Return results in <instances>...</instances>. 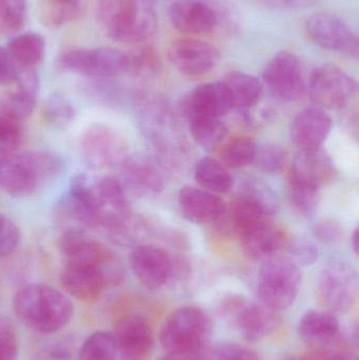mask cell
Wrapping results in <instances>:
<instances>
[{
	"mask_svg": "<svg viewBox=\"0 0 359 360\" xmlns=\"http://www.w3.org/2000/svg\"><path fill=\"white\" fill-rule=\"evenodd\" d=\"M13 309L23 326L44 335L60 331L74 314L73 302L65 293L42 283L21 288L15 294Z\"/></svg>",
	"mask_w": 359,
	"mask_h": 360,
	"instance_id": "obj_1",
	"label": "cell"
},
{
	"mask_svg": "<svg viewBox=\"0 0 359 360\" xmlns=\"http://www.w3.org/2000/svg\"><path fill=\"white\" fill-rule=\"evenodd\" d=\"M96 21L110 39L141 44L157 31V14L149 0H98Z\"/></svg>",
	"mask_w": 359,
	"mask_h": 360,
	"instance_id": "obj_2",
	"label": "cell"
},
{
	"mask_svg": "<svg viewBox=\"0 0 359 360\" xmlns=\"http://www.w3.org/2000/svg\"><path fill=\"white\" fill-rule=\"evenodd\" d=\"M65 172V162L52 152L33 151L0 155V188L25 196L50 186Z\"/></svg>",
	"mask_w": 359,
	"mask_h": 360,
	"instance_id": "obj_3",
	"label": "cell"
},
{
	"mask_svg": "<svg viewBox=\"0 0 359 360\" xmlns=\"http://www.w3.org/2000/svg\"><path fill=\"white\" fill-rule=\"evenodd\" d=\"M301 266L290 257L268 258L259 275L261 302L278 312L292 306L301 289Z\"/></svg>",
	"mask_w": 359,
	"mask_h": 360,
	"instance_id": "obj_4",
	"label": "cell"
},
{
	"mask_svg": "<svg viewBox=\"0 0 359 360\" xmlns=\"http://www.w3.org/2000/svg\"><path fill=\"white\" fill-rule=\"evenodd\" d=\"M212 325L208 315L196 307H183L167 317L159 332L166 351L200 350L208 347Z\"/></svg>",
	"mask_w": 359,
	"mask_h": 360,
	"instance_id": "obj_5",
	"label": "cell"
},
{
	"mask_svg": "<svg viewBox=\"0 0 359 360\" xmlns=\"http://www.w3.org/2000/svg\"><path fill=\"white\" fill-rule=\"evenodd\" d=\"M129 151L126 136L117 129L100 122L88 127L80 139V153L91 170L120 167L128 158Z\"/></svg>",
	"mask_w": 359,
	"mask_h": 360,
	"instance_id": "obj_6",
	"label": "cell"
},
{
	"mask_svg": "<svg viewBox=\"0 0 359 360\" xmlns=\"http://www.w3.org/2000/svg\"><path fill=\"white\" fill-rule=\"evenodd\" d=\"M61 69L92 79H113L128 74L126 53L111 48H74L58 57Z\"/></svg>",
	"mask_w": 359,
	"mask_h": 360,
	"instance_id": "obj_7",
	"label": "cell"
},
{
	"mask_svg": "<svg viewBox=\"0 0 359 360\" xmlns=\"http://www.w3.org/2000/svg\"><path fill=\"white\" fill-rule=\"evenodd\" d=\"M358 292V277L355 269L344 259L327 262L320 272L318 295L324 310L333 314L349 312Z\"/></svg>",
	"mask_w": 359,
	"mask_h": 360,
	"instance_id": "obj_8",
	"label": "cell"
},
{
	"mask_svg": "<svg viewBox=\"0 0 359 360\" xmlns=\"http://www.w3.org/2000/svg\"><path fill=\"white\" fill-rule=\"evenodd\" d=\"M307 88L316 107L324 110H339L345 108L353 98L358 84L341 68L324 63L314 68Z\"/></svg>",
	"mask_w": 359,
	"mask_h": 360,
	"instance_id": "obj_9",
	"label": "cell"
},
{
	"mask_svg": "<svg viewBox=\"0 0 359 360\" xmlns=\"http://www.w3.org/2000/svg\"><path fill=\"white\" fill-rule=\"evenodd\" d=\"M305 31L309 39L320 48L349 58H358V34L339 15L329 12L312 14L306 20Z\"/></svg>",
	"mask_w": 359,
	"mask_h": 360,
	"instance_id": "obj_10",
	"label": "cell"
},
{
	"mask_svg": "<svg viewBox=\"0 0 359 360\" xmlns=\"http://www.w3.org/2000/svg\"><path fill=\"white\" fill-rule=\"evenodd\" d=\"M89 194L98 217L99 228L107 233L124 224L133 214L122 182L114 177L89 175Z\"/></svg>",
	"mask_w": 359,
	"mask_h": 360,
	"instance_id": "obj_11",
	"label": "cell"
},
{
	"mask_svg": "<svg viewBox=\"0 0 359 360\" xmlns=\"http://www.w3.org/2000/svg\"><path fill=\"white\" fill-rule=\"evenodd\" d=\"M263 84L273 96L282 101L301 99L307 84L299 56L286 50L274 55L263 69Z\"/></svg>",
	"mask_w": 359,
	"mask_h": 360,
	"instance_id": "obj_12",
	"label": "cell"
},
{
	"mask_svg": "<svg viewBox=\"0 0 359 360\" xmlns=\"http://www.w3.org/2000/svg\"><path fill=\"white\" fill-rule=\"evenodd\" d=\"M171 65L185 76L200 77L210 73L221 59L218 49L204 40L181 38L168 49Z\"/></svg>",
	"mask_w": 359,
	"mask_h": 360,
	"instance_id": "obj_13",
	"label": "cell"
},
{
	"mask_svg": "<svg viewBox=\"0 0 359 360\" xmlns=\"http://www.w3.org/2000/svg\"><path fill=\"white\" fill-rule=\"evenodd\" d=\"M129 262L139 283L150 290L164 287L174 273L170 254L157 245H137L131 252Z\"/></svg>",
	"mask_w": 359,
	"mask_h": 360,
	"instance_id": "obj_14",
	"label": "cell"
},
{
	"mask_svg": "<svg viewBox=\"0 0 359 360\" xmlns=\"http://www.w3.org/2000/svg\"><path fill=\"white\" fill-rule=\"evenodd\" d=\"M242 251L252 260H263L278 255L287 245L286 234L269 217H261L236 231Z\"/></svg>",
	"mask_w": 359,
	"mask_h": 360,
	"instance_id": "obj_15",
	"label": "cell"
},
{
	"mask_svg": "<svg viewBox=\"0 0 359 360\" xmlns=\"http://www.w3.org/2000/svg\"><path fill=\"white\" fill-rule=\"evenodd\" d=\"M118 359L148 360L154 347V332L147 319L141 315H126L116 327Z\"/></svg>",
	"mask_w": 359,
	"mask_h": 360,
	"instance_id": "obj_16",
	"label": "cell"
},
{
	"mask_svg": "<svg viewBox=\"0 0 359 360\" xmlns=\"http://www.w3.org/2000/svg\"><path fill=\"white\" fill-rule=\"evenodd\" d=\"M122 186L141 197L159 194L164 188V175L157 160L145 154L129 155L120 165Z\"/></svg>",
	"mask_w": 359,
	"mask_h": 360,
	"instance_id": "obj_17",
	"label": "cell"
},
{
	"mask_svg": "<svg viewBox=\"0 0 359 360\" xmlns=\"http://www.w3.org/2000/svg\"><path fill=\"white\" fill-rule=\"evenodd\" d=\"M169 18L181 33L204 35L216 29L221 15L206 0H176L169 8Z\"/></svg>",
	"mask_w": 359,
	"mask_h": 360,
	"instance_id": "obj_18",
	"label": "cell"
},
{
	"mask_svg": "<svg viewBox=\"0 0 359 360\" xmlns=\"http://www.w3.org/2000/svg\"><path fill=\"white\" fill-rule=\"evenodd\" d=\"M181 105L188 122L195 118H221L233 109L221 82L196 86L185 95Z\"/></svg>",
	"mask_w": 359,
	"mask_h": 360,
	"instance_id": "obj_19",
	"label": "cell"
},
{
	"mask_svg": "<svg viewBox=\"0 0 359 360\" xmlns=\"http://www.w3.org/2000/svg\"><path fill=\"white\" fill-rule=\"evenodd\" d=\"M139 122L141 129L148 139L153 141L158 147L166 150L172 147L173 137H176V124L169 110L168 105L154 96H143L139 98L138 103Z\"/></svg>",
	"mask_w": 359,
	"mask_h": 360,
	"instance_id": "obj_20",
	"label": "cell"
},
{
	"mask_svg": "<svg viewBox=\"0 0 359 360\" xmlns=\"http://www.w3.org/2000/svg\"><path fill=\"white\" fill-rule=\"evenodd\" d=\"M65 293L80 302H95L109 288L103 271L94 264L67 262L60 275Z\"/></svg>",
	"mask_w": 359,
	"mask_h": 360,
	"instance_id": "obj_21",
	"label": "cell"
},
{
	"mask_svg": "<svg viewBox=\"0 0 359 360\" xmlns=\"http://www.w3.org/2000/svg\"><path fill=\"white\" fill-rule=\"evenodd\" d=\"M234 323L242 338L248 342H259L272 333L280 323L278 311L254 302L233 300Z\"/></svg>",
	"mask_w": 359,
	"mask_h": 360,
	"instance_id": "obj_22",
	"label": "cell"
},
{
	"mask_svg": "<svg viewBox=\"0 0 359 360\" xmlns=\"http://www.w3.org/2000/svg\"><path fill=\"white\" fill-rule=\"evenodd\" d=\"M0 101V110L22 122L32 115L39 96L40 80L35 68H18L16 82Z\"/></svg>",
	"mask_w": 359,
	"mask_h": 360,
	"instance_id": "obj_23",
	"label": "cell"
},
{
	"mask_svg": "<svg viewBox=\"0 0 359 360\" xmlns=\"http://www.w3.org/2000/svg\"><path fill=\"white\" fill-rule=\"evenodd\" d=\"M332 120L324 109L307 108L295 116L291 126V139L299 149L322 147L330 134Z\"/></svg>",
	"mask_w": 359,
	"mask_h": 360,
	"instance_id": "obj_24",
	"label": "cell"
},
{
	"mask_svg": "<svg viewBox=\"0 0 359 360\" xmlns=\"http://www.w3.org/2000/svg\"><path fill=\"white\" fill-rule=\"evenodd\" d=\"M183 216L194 224H210L223 217L226 205L221 197L204 188L183 186L178 194Z\"/></svg>",
	"mask_w": 359,
	"mask_h": 360,
	"instance_id": "obj_25",
	"label": "cell"
},
{
	"mask_svg": "<svg viewBox=\"0 0 359 360\" xmlns=\"http://www.w3.org/2000/svg\"><path fill=\"white\" fill-rule=\"evenodd\" d=\"M337 171L329 154L322 147L301 149L293 160L291 179L320 186L334 179Z\"/></svg>",
	"mask_w": 359,
	"mask_h": 360,
	"instance_id": "obj_26",
	"label": "cell"
},
{
	"mask_svg": "<svg viewBox=\"0 0 359 360\" xmlns=\"http://www.w3.org/2000/svg\"><path fill=\"white\" fill-rule=\"evenodd\" d=\"M339 332L337 315L329 311L311 310L299 319L297 334L309 345H322L332 340Z\"/></svg>",
	"mask_w": 359,
	"mask_h": 360,
	"instance_id": "obj_27",
	"label": "cell"
},
{
	"mask_svg": "<svg viewBox=\"0 0 359 360\" xmlns=\"http://www.w3.org/2000/svg\"><path fill=\"white\" fill-rule=\"evenodd\" d=\"M221 82L227 90L233 109H250L259 103L263 95V82L256 76L246 72H230Z\"/></svg>",
	"mask_w": 359,
	"mask_h": 360,
	"instance_id": "obj_28",
	"label": "cell"
},
{
	"mask_svg": "<svg viewBox=\"0 0 359 360\" xmlns=\"http://www.w3.org/2000/svg\"><path fill=\"white\" fill-rule=\"evenodd\" d=\"M8 54L18 68H35L46 53V40L36 32H25L14 36L6 46Z\"/></svg>",
	"mask_w": 359,
	"mask_h": 360,
	"instance_id": "obj_29",
	"label": "cell"
},
{
	"mask_svg": "<svg viewBox=\"0 0 359 360\" xmlns=\"http://www.w3.org/2000/svg\"><path fill=\"white\" fill-rule=\"evenodd\" d=\"M195 179L204 190L226 194L233 186V177L227 167L212 158H204L195 167Z\"/></svg>",
	"mask_w": 359,
	"mask_h": 360,
	"instance_id": "obj_30",
	"label": "cell"
},
{
	"mask_svg": "<svg viewBox=\"0 0 359 360\" xmlns=\"http://www.w3.org/2000/svg\"><path fill=\"white\" fill-rule=\"evenodd\" d=\"M240 198L268 217L278 213L280 209L278 193L261 180L255 179L246 182L242 188Z\"/></svg>",
	"mask_w": 359,
	"mask_h": 360,
	"instance_id": "obj_31",
	"label": "cell"
},
{
	"mask_svg": "<svg viewBox=\"0 0 359 360\" xmlns=\"http://www.w3.org/2000/svg\"><path fill=\"white\" fill-rule=\"evenodd\" d=\"M117 355L114 334L97 331L82 342L77 352V360H115Z\"/></svg>",
	"mask_w": 359,
	"mask_h": 360,
	"instance_id": "obj_32",
	"label": "cell"
},
{
	"mask_svg": "<svg viewBox=\"0 0 359 360\" xmlns=\"http://www.w3.org/2000/svg\"><path fill=\"white\" fill-rule=\"evenodd\" d=\"M256 143L247 136L229 139L221 150V162L227 168L240 169L253 164Z\"/></svg>",
	"mask_w": 359,
	"mask_h": 360,
	"instance_id": "obj_33",
	"label": "cell"
},
{
	"mask_svg": "<svg viewBox=\"0 0 359 360\" xmlns=\"http://www.w3.org/2000/svg\"><path fill=\"white\" fill-rule=\"evenodd\" d=\"M189 124L192 137L204 149L218 147L227 136V127L221 118H195L190 120Z\"/></svg>",
	"mask_w": 359,
	"mask_h": 360,
	"instance_id": "obj_34",
	"label": "cell"
},
{
	"mask_svg": "<svg viewBox=\"0 0 359 360\" xmlns=\"http://www.w3.org/2000/svg\"><path fill=\"white\" fill-rule=\"evenodd\" d=\"M75 117V109L63 93H54L48 97L42 107V120L55 129H65Z\"/></svg>",
	"mask_w": 359,
	"mask_h": 360,
	"instance_id": "obj_35",
	"label": "cell"
},
{
	"mask_svg": "<svg viewBox=\"0 0 359 360\" xmlns=\"http://www.w3.org/2000/svg\"><path fill=\"white\" fill-rule=\"evenodd\" d=\"M126 56L129 60L128 73L137 77H153L162 70V60L153 46H137L130 53H126Z\"/></svg>",
	"mask_w": 359,
	"mask_h": 360,
	"instance_id": "obj_36",
	"label": "cell"
},
{
	"mask_svg": "<svg viewBox=\"0 0 359 360\" xmlns=\"http://www.w3.org/2000/svg\"><path fill=\"white\" fill-rule=\"evenodd\" d=\"M289 196L293 207L303 216L315 213L320 203V188L290 177Z\"/></svg>",
	"mask_w": 359,
	"mask_h": 360,
	"instance_id": "obj_37",
	"label": "cell"
},
{
	"mask_svg": "<svg viewBox=\"0 0 359 360\" xmlns=\"http://www.w3.org/2000/svg\"><path fill=\"white\" fill-rule=\"evenodd\" d=\"M44 18L52 27H60L77 18L81 10V0H44Z\"/></svg>",
	"mask_w": 359,
	"mask_h": 360,
	"instance_id": "obj_38",
	"label": "cell"
},
{
	"mask_svg": "<svg viewBox=\"0 0 359 360\" xmlns=\"http://www.w3.org/2000/svg\"><path fill=\"white\" fill-rule=\"evenodd\" d=\"M288 154L286 150L275 143L256 146L253 164L266 173L280 172L287 164Z\"/></svg>",
	"mask_w": 359,
	"mask_h": 360,
	"instance_id": "obj_39",
	"label": "cell"
},
{
	"mask_svg": "<svg viewBox=\"0 0 359 360\" xmlns=\"http://www.w3.org/2000/svg\"><path fill=\"white\" fill-rule=\"evenodd\" d=\"M25 139L22 122L0 110V155L16 151Z\"/></svg>",
	"mask_w": 359,
	"mask_h": 360,
	"instance_id": "obj_40",
	"label": "cell"
},
{
	"mask_svg": "<svg viewBox=\"0 0 359 360\" xmlns=\"http://www.w3.org/2000/svg\"><path fill=\"white\" fill-rule=\"evenodd\" d=\"M25 0H0V34L12 33L25 20Z\"/></svg>",
	"mask_w": 359,
	"mask_h": 360,
	"instance_id": "obj_41",
	"label": "cell"
},
{
	"mask_svg": "<svg viewBox=\"0 0 359 360\" xmlns=\"http://www.w3.org/2000/svg\"><path fill=\"white\" fill-rule=\"evenodd\" d=\"M291 259L299 266H311L320 258V251L318 245L306 236H299L291 241Z\"/></svg>",
	"mask_w": 359,
	"mask_h": 360,
	"instance_id": "obj_42",
	"label": "cell"
},
{
	"mask_svg": "<svg viewBox=\"0 0 359 360\" xmlns=\"http://www.w3.org/2000/svg\"><path fill=\"white\" fill-rule=\"evenodd\" d=\"M19 342L13 323L0 315V360H17Z\"/></svg>",
	"mask_w": 359,
	"mask_h": 360,
	"instance_id": "obj_43",
	"label": "cell"
},
{
	"mask_svg": "<svg viewBox=\"0 0 359 360\" xmlns=\"http://www.w3.org/2000/svg\"><path fill=\"white\" fill-rule=\"evenodd\" d=\"M21 233L18 226L0 213V257L13 253L18 248Z\"/></svg>",
	"mask_w": 359,
	"mask_h": 360,
	"instance_id": "obj_44",
	"label": "cell"
},
{
	"mask_svg": "<svg viewBox=\"0 0 359 360\" xmlns=\"http://www.w3.org/2000/svg\"><path fill=\"white\" fill-rule=\"evenodd\" d=\"M204 360H259V357L246 347L223 344L208 350Z\"/></svg>",
	"mask_w": 359,
	"mask_h": 360,
	"instance_id": "obj_45",
	"label": "cell"
},
{
	"mask_svg": "<svg viewBox=\"0 0 359 360\" xmlns=\"http://www.w3.org/2000/svg\"><path fill=\"white\" fill-rule=\"evenodd\" d=\"M313 232L318 240L327 245H334L341 241L344 236L341 224L331 218H324L316 222Z\"/></svg>",
	"mask_w": 359,
	"mask_h": 360,
	"instance_id": "obj_46",
	"label": "cell"
},
{
	"mask_svg": "<svg viewBox=\"0 0 359 360\" xmlns=\"http://www.w3.org/2000/svg\"><path fill=\"white\" fill-rule=\"evenodd\" d=\"M18 67L6 48L0 46V86H8L16 82Z\"/></svg>",
	"mask_w": 359,
	"mask_h": 360,
	"instance_id": "obj_47",
	"label": "cell"
},
{
	"mask_svg": "<svg viewBox=\"0 0 359 360\" xmlns=\"http://www.w3.org/2000/svg\"><path fill=\"white\" fill-rule=\"evenodd\" d=\"M208 350L166 351L157 360H204Z\"/></svg>",
	"mask_w": 359,
	"mask_h": 360,
	"instance_id": "obj_48",
	"label": "cell"
},
{
	"mask_svg": "<svg viewBox=\"0 0 359 360\" xmlns=\"http://www.w3.org/2000/svg\"><path fill=\"white\" fill-rule=\"evenodd\" d=\"M268 6L282 8H305L312 6L316 0H261Z\"/></svg>",
	"mask_w": 359,
	"mask_h": 360,
	"instance_id": "obj_49",
	"label": "cell"
},
{
	"mask_svg": "<svg viewBox=\"0 0 359 360\" xmlns=\"http://www.w3.org/2000/svg\"><path fill=\"white\" fill-rule=\"evenodd\" d=\"M337 353L318 349V350L306 353L303 356L299 357V359L294 360H335L337 359Z\"/></svg>",
	"mask_w": 359,
	"mask_h": 360,
	"instance_id": "obj_50",
	"label": "cell"
},
{
	"mask_svg": "<svg viewBox=\"0 0 359 360\" xmlns=\"http://www.w3.org/2000/svg\"><path fill=\"white\" fill-rule=\"evenodd\" d=\"M351 245H352V249H353L354 253H355V255H358V252H359L358 229H355V230H354L353 234H352Z\"/></svg>",
	"mask_w": 359,
	"mask_h": 360,
	"instance_id": "obj_51",
	"label": "cell"
},
{
	"mask_svg": "<svg viewBox=\"0 0 359 360\" xmlns=\"http://www.w3.org/2000/svg\"><path fill=\"white\" fill-rule=\"evenodd\" d=\"M335 360H358L355 355L352 354H337V359Z\"/></svg>",
	"mask_w": 359,
	"mask_h": 360,
	"instance_id": "obj_52",
	"label": "cell"
},
{
	"mask_svg": "<svg viewBox=\"0 0 359 360\" xmlns=\"http://www.w3.org/2000/svg\"><path fill=\"white\" fill-rule=\"evenodd\" d=\"M115 360H122V359H118V357H116Z\"/></svg>",
	"mask_w": 359,
	"mask_h": 360,
	"instance_id": "obj_53",
	"label": "cell"
}]
</instances>
